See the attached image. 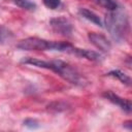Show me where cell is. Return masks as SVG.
I'll list each match as a JSON object with an SVG mask.
<instances>
[{"mask_svg": "<svg viewBox=\"0 0 132 132\" xmlns=\"http://www.w3.org/2000/svg\"><path fill=\"white\" fill-rule=\"evenodd\" d=\"M7 33L8 32L3 27H0V41H3L7 37Z\"/></svg>", "mask_w": 132, "mask_h": 132, "instance_id": "13", "label": "cell"}, {"mask_svg": "<svg viewBox=\"0 0 132 132\" xmlns=\"http://www.w3.org/2000/svg\"><path fill=\"white\" fill-rule=\"evenodd\" d=\"M78 13H79L84 19H86V20H88V21L94 23L95 25H97V26H99V27H102V22H101L100 18H99L95 12H93L92 10L87 9V8H79Z\"/></svg>", "mask_w": 132, "mask_h": 132, "instance_id": "8", "label": "cell"}, {"mask_svg": "<svg viewBox=\"0 0 132 132\" xmlns=\"http://www.w3.org/2000/svg\"><path fill=\"white\" fill-rule=\"evenodd\" d=\"M105 27L114 40L118 42L125 40L129 28V22L126 13L119 8L109 11L105 15Z\"/></svg>", "mask_w": 132, "mask_h": 132, "instance_id": "2", "label": "cell"}, {"mask_svg": "<svg viewBox=\"0 0 132 132\" xmlns=\"http://www.w3.org/2000/svg\"><path fill=\"white\" fill-rule=\"evenodd\" d=\"M71 44L67 42L50 41L38 37H28L21 40L16 47L23 51H57L62 53H68Z\"/></svg>", "mask_w": 132, "mask_h": 132, "instance_id": "3", "label": "cell"}, {"mask_svg": "<svg viewBox=\"0 0 132 132\" xmlns=\"http://www.w3.org/2000/svg\"><path fill=\"white\" fill-rule=\"evenodd\" d=\"M68 54L74 55V56L79 57V58H85V59H88V60H91V61H100L101 58H102L99 53H96V52L91 51V50L78 48V47H75L73 45L69 50Z\"/></svg>", "mask_w": 132, "mask_h": 132, "instance_id": "7", "label": "cell"}, {"mask_svg": "<svg viewBox=\"0 0 132 132\" xmlns=\"http://www.w3.org/2000/svg\"><path fill=\"white\" fill-rule=\"evenodd\" d=\"M107 75H108V76L116 77V78H118L121 82H123V84H125V85H128V86H129L130 82H131L130 77H129L127 74H125L124 72H122L121 70H113V71H110V72L107 73Z\"/></svg>", "mask_w": 132, "mask_h": 132, "instance_id": "9", "label": "cell"}, {"mask_svg": "<svg viewBox=\"0 0 132 132\" xmlns=\"http://www.w3.org/2000/svg\"><path fill=\"white\" fill-rule=\"evenodd\" d=\"M88 38H89L90 42L95 47H97L98 50H100L103 53H107L111 48L110 41L104 35H101V34H98V33H89Z\"/></svg>", "mask_w": 132, "mask_h": 132, "instance_id": "5", "label": "cell"}, {"mask_svg": "<svg viewBox=\"0 0 132 132\" xmlns=\"http://www.w3.org/2000/svg\"><path fill=\"white\" fill-rule=\"evenodd\" d=\"M103 96L107 99V100H109L110 102H112L113 104H116V105H118L121 109H123L124 111H126V112H131V102H130V100H128V99H126V98H122V97H120L119 95H117V94H114V93H112V92H110V91H107V92H105L104 94H103Z\"/></svg>", "mask_w": 132, "mask_h": 132, "instance_id": "6", "label": "cell"}, {"mask_svg": "<svg viewBox=\"0 0 132 132\" xmlns=\"http://www.w3.org/2000/svg\"><path fill=\"white\" fill-rule=\"evenodd\" d=\"M12 2L19 7L26 10H34L36 8V4L31 0H12Z\"/></svg>", "mask_w": 132, "mask_h": 132, "instance_id": "11", "label": "cell"}, {"mask_svg": "<svg viewBox=\"0 0 132 132\" xmlns=\"http://www.w3.org/2000/svg\"><path fill=\"white\" fill-rule=\"evenodd\" d=\"M98 5H100L101 7L109 10V11H112V10H116L117 8H119V4L117 1L114 0H94Z\"/></svg>", "mask_w": 132, "mask_h": 132, "instance_id": "10", "label": "cell"}, {"mask_svg": "<svg viewBox=\"0 0 132 132\" xmlns=\"http://www.w3.org/2000/svg\"><path fill=\"white\" fill-rule=\"evenodd\" d=\"M50 25L56 33L61 34L63 36H70L73 30L69 20L64 16H58V18L52 19L50 21Z\"/></svg>", "mask_w": 132, "mask_h": 132, "instance_id": "4", "label": "cell"}, {"mask_svg": "<svg viewBox=\"0 0 132 132\" xmlns=\"http://www.w3.org/2000/svg\"><path fill=\"white\" fill-rule=\"evenodd\" d=\"M21 62L24 64L36 66L39 68L50 69L72 85H75V86H82L84 85L85 79L80 75V73L75 68H73L70 64H68L64 61H61V60L44 61V60H39L36 58L27 57V58L22 59Z\"/></svg>", "mask_w": 132, "mask_h": 132, "instance_id": "1", "label": "cell"}, {"mask_svg": "<svg viewBox=\"0 0 132 132\" xmlns=\"http://www.w3.org/2000/svg\"><path fill=\"white\" fill-rule=\"evenodd\" d=\"M42 2L50 9H57L61 5V0H42Z\"/></svg>", "mask_w": 132, "mask_h": 132, "instance_id": "12", "label": "cell"}]
</instances>
